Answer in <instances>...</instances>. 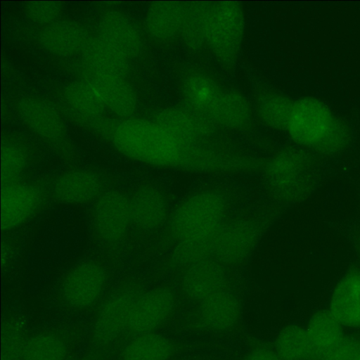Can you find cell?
Wrapping results in <instances>:
<instances>
[{
    "mask_svg": "<svg viewBox=\"0 0 360 360\" xmlns=\"http://www.w3.org/2000/svg\"><path fill=\"white\" fill-rule=\"evenodd\" d=\"M123 155L160 168L196 172L202 143H189L155 120L127 118L119 122L110 139Z\"/></svg>",
    "mask_w": 360,
    "mask_h": 360,
    "instance_id": "6da1fadb",
    "label": "cell"
},
{
    "mask_svg": "<svg viewBox=\"0 0 360 360\" xmlns=\"http://www.w3.org/2000/svg\"><path fill=\"white\" fill-rule=\"evenodd\" d=\"M228 210L225 195L214 189L194 193L182 200L169 214V233L180 247L201 248L208 243L226 222Z\"/></svg>",
    "mask_w": 360,
    "mask_h": 360,
    "instance_id": "7a4b0ae2",
    "label": "cell"
},
{
    "mask_svg": "<svg viewBox=\"0 0 360 360\" xmlns=\"http://www.w3.org/2000/svg\"><path fill=\"white\" fill-rule=\"evenodd\" d=\"M317 174L311 160L300 151L286 149L271 157L264 167V179L269 194L285 205L307 198L313 191Z\"/></svg>",
    "mask_w": 360,
    "mask_h": 360,
    "instance_id": "3957f363",
    "label": "cell"
},
{
    "mask_svg": "<svg viewBox=\"0 0 360 360\" xmlns=\"http://www.w3.org/2000/svg\"><path fill=\"white\" fill-rule=\"evenodd\" d=\"M245 29V15L238 2H210L205 31V47L225 65L239 56Z\"/></svg>",
    "mask_w": 360,
    "mask_h": 360,
    "instance_id": "277c9868",
    "label": "cell"
},
{
    "mask_svg": "<svg viewBox=\"0 0 360 360\" xmlns=\"http://www.w3.org/2000/svg\"><path fill=\"white\" fill-rule=\"evenodd\" d=\"M181 90L190 110L219 126L228 117L236 99V91L223 86L209 75L200 72L186 75Z\"/></svg>",
    "mask_w": 360,
    "mask_h": 360,
    "instance_id": "5b68a950",
    "label": "cell"
},
{
    "mask_svg": "<svg viewBox=\"0 0 360 360\" xmlns=\"http://www.w3.org/2000/svg\"><path fill=\"white\" fill-rule=\"evenodd\" d=\"M332 120L321 108L302 101L292 103L286 129L297 143L322 151L333 152L340 146L332 132Z\"/></svg>",
    "mask_w": 360,
    "mask_h": 360,
    "instance_id": "8992f818",
    "label": "cell"
},
{
    "mask_svg": "<svg viewBox=\"0 0 360 360\" xmlns=\"http://www.w3.org/2000/svg\"><path fill=\"white\" fill-rule=\"evenodd\" d=\"M258 225L249 219L226 221L207 245V256L224 266L243 262L259 236Z\"/></svg>",
    "mask_w": 360,
    "mask_h": 360,
    "instance_id": "52a82bcc",
    "label": "cell"
},
{
    "mask_svg": "<svg viewBox=\"0 0 360 360\" xmlns=\"http://www.w3.org/2000/svg\"><path fill=\"white\" fill-rule=\"evenodd\" d=\"M107 281V271L102 264L92 260L79 262L68 271L61 282L62 298L71 308L88 309L100 299Z\"/></svg>",
    "mask_w": 360,
    "mask_h": 360,
    "instance_id": "ba28073f",
    "label": "cell"
},
{
    "mask_svg": "<svg viewBox=\"0 0 360 360\" xmlns=\"http://www.w3.org/2000/svg\"><path fill=\"white\" fill-rule=\"evenodd\" d=\"M139 292L132 286L118 288L103 302L95 316L91 330L94 341L107 345L127 329L129 318Z\"/></svg>",
    "mask_w": 360,
    "mask_h": 360,
    "instance_id": "9c48e42d",
    "label": "cell"
},
{
    "mask_svg": "<svg viewBox=\"0 0 360 360\" xmlns=\"http://www.w3.org/2000/svg\"><path fill=\"white\" fill-rule=\"evenodd\" d=\"M92 224L103 241L115 243L122 240L132 225L129 197L118 190L103 191L93 207Z\"/></svg>",
    "mask_w": 360,
    "mask_h": 360,
    "instance_id": "30bf717a",
    "label": "cell"
},
{
    "mask_svg": "<svg viewBox=\"0 0 360 360\" xmlns=\"http://www.w3.org/2000/svg\"><path fill=\"white\" fill-rule=\"evenodd\" d=\"M176 305V295L160 286L139 295L133 307L127 330L132 335L155 332L169 318Z\"/></svg>",
    "mask_w": 360,
    "mask_h": 360,
    "instance_id": "8fae6325",
    "label": "cell"
},
{
    "mask_svg": "<svg viewBox=\"0 0 360 360\" xmlns=\"http://www.w3.org/2000/svg\"><path fill=\"white\" fill-rule=\"evenodd\" d=\"M1 198V224L4 231L28 221L40 210L44 200L39 186L20 181L2 186Z\"/></svg>",
    "mask_w": 360,
    "mask_h": 360,
    "instance_id": "7c38bea8",
    "label": "cell"
},
{
    "mask_svg": "<svg viewBox=\"0 0 360 360\" xmlns=\"http://www.w3.org/2000/svg\"><path fill=\"white\" fill-rule=\"evenodd\" d=\"M102 188L103 181L98 174L86 169H75L56 177L51 193L60 204L79 205L96 200Z\"/></svg>",
    "mask_w": 360,
    "mask_h": 360,
    "instance_id": "4fadbf2b",
    "label": "cell"
},
{
    "mask_svg": "<svg viewBox=\"0 0 360 360\" xmlns=\"http://www.w3.org/2000/svg\"><path fill=\"white\" fill-rule=\"evenodd\" d=\"M224 265L211 258H205L186 266L181 279L184 295L200 302L226 289L227 275Z\"/></svg>",
    "mask_w": 360,
    "mask_h": 360,
    "instance_id": "5bb4252c",
    "label": "cell"
},
{
    "mask_svg": "<svg viewBox=\"0 0 360 360\" xmlns=\"http://www.w3.org/2000/svg\"><path fill=\"white\" fill-rule=\"evenodd\" d=\"M195 319L206 330L221 333L233 328L239 321L241 307L238 297L226 289L198 302Z\"/></svg>",
    "mask_w": 360,
    "mask_h": 360,
    "instance_id": "9a60e30c",
    "label": "cell"
},
{
    "mask_svg": "<svg viewBox=\"0 0 360 360\" xmlns=\"http://www.w3.org/2000/svg\"><path fill=\"white\" fill-rule=\"evenodd\" d=\"M132 226L150 231L160 227L167 221L168 201L164 193L152 185L137 188L129 197Z\"/></svg>",
    "mask_w": 360,
    "mask_h": 360,
    "instance_id": "2e32d148",
    "label": "cell"
},
{
    "mask_svg": "<svg viewBox=\"0 0 360 360\" xmlns=\"http://www.w3.org/2000/svg\"><path fill=\"white\" fill-rule=\"evenodd\" d=\"M99 37L129 60L141 55L143 41L136 24L124 13L115 10L105 12L99 22Z\"/></svg>",
    "mask_w": 360,
    "mask_h": 360,
    "instance_id": "e0dca14e",
    "label": "cell"
},
{
    "mask_svg": "<svg viewBox=\"0 0 360 360\" xmlns=\"http://www.w3.org/2000/svg\"><path fill=\"white\" fill-rule=\"evenodd\" d=\"M328 311L343 326L360 328V270L345 274L335 285Z\"/></svg>",
    "mask_w": 360,
    "mask_h": 360,
    "instance_id": "ac0fdd59",
    "label": "cell"
},
{
    "mask_svg": "<svg viewBox=\"0 0 360 360\" xmlns=\"http://www.w3.org/2000/svg\"><path fill=\"white\" fill-rule=\"evenodd\" d=\"M17 111L22 122L44 139L56 141L64 134L65 127L60 114L44 99L22 97L18 101Z\"/></svg>",
    "mask_w": 360,
    "mask_h": 360,
    "instance_id": "d6986e66",
    "label": "cell"
},
{
    "mask_svg": "<svg viewBox=\"0 0 360 360\" xmlns=\"http://www.w3.org/2000/svg\"><path fill=\"white\" fill-rule=\"evenodd\" d=\"M89 37L81 24L70 20H57L44 27L39 41L52 54L70 56L81 53Z\"/></svg>",
    "mask_w": 360,
    "mask_h": 360,
    "instance_id": "ffe728a7",
    "label": "cell"
},
{
    "mask_svg": "<svg viewBox=\"0 0 360 360\" xmlns=\"http://www.w3.org/2000/svg\"><path fill=\"white\" fill-rule=\"evenodd\" d=\"M86 80L96 90L105 108L116 115L129 118L136 111V95L125 77L91 74Z\"/></svg>",
    "mask_w": 360,
    "mask_h": 360,
    "instance_id": "44dd1931",
    "label": "cell"
},
{
    "mask_svg": "<svg viewBox=\"0 0 360 360\" xmlns=\"http://www.w3.org/2000/svg\"><path fill=\"white\" fill-rule=\"evenodd\" d=\"M154 120L189 143H205L213 134L212 123L189 108L163 109L157 112Z\"/></svg>",
    "mask_w": 360,
    "mask_h": 360,
    "instance_id": "7402d4cb",
    "label": "cell"
},
{
    "mask_svg": "<svg viewBox=\"0 0 360 360\" xmlns=\"http://www.w3.org/2000/svg\"><path fill=\"white\" fill-rule=\"evenodd\" d=\"M91 74L126 77L129 60L101 37H89L80 53Z\"/></svg>",
    "mask_w": 360,
    "mask_h": 360,
    "instance_id": "603a6c76",
    "label": "cell"
},
{
    "mask_svg": "<svg viewBox=\"0 0 360 360\" xmlns=\"http://www.w3.org/2000/svg\"><path fill=\"white\" fill-rule=\"evenodd\" d=\"M186 6L184 3L158 1L148 8L145 25L148 34L154 39L166 41L181 34Z\"/></svg>",
    "mask_w": 360,
    "mask_h": 360,
    "instance_id": "cb8c5ba5",
    "label": "cell"
},
{
    "mask_svg": "<svg viewBox=\"0 0 360 360\" xmlns=\"http://www.w3.org/2000/svg\"><path fill=\"white\" fill-rule=\"evenodd\" d=\"M174 352L172 342L155 333L133 335L124 346L120 360H169Z\"/></svg>",
    "mask_w": 360,
    "mask_h": 360,
    "instance_id": "d4e9b609",
    "label": "cell"
},
{
    "mask_svg": "<svg viewBox=\"0 0 360 360\" xmlns=\"http://www.w3.org/2000/svg\"><path fill=\"white\" fill-rule=\"evenodd\" d=\"M63 95L68 105L82 118L90 123L103 116L105 106L100 96L86 80L74 81L64 89Z\"/></svg>",
    "mask_w": 360,
    "mask_h": 360,
    "instance_id": "484cf974",
    "label": "cell"
},
{
    "mask_svg": "<svg viewBox=\"0 0 360 360\" xmlns=\"http://www.w3.org/2000/svg\"><path fill=\"white\" fill-rule=\"evenodd\" d=\"M274 350L283 360H314L316 354L305 327L299 325L288 326L278 333Z\"/></svg>",
    "mask_w": 360,
    "mask_h": 360,
    "instance_id": "4316f807",
    "label": "cell"
},
{
    "mask_svg": "<svg viewBox=\"0 0 360 360\" xmlns=\"http://www.w3.org/2000/svg\"><path fill=\"white\" fill-rule=\"evenodd\" d=\"M305 328L316 353L334 346L345 336L343 326L328 310L314 314Z\"/></svg>",
    "mask_w": 360,
    "mask_h": 360,
    "instance_id": "83f0119b",
    "label": "cell"
},
{
    "mask_svg": "<svg viewBox=\"0 0 360 360\" xmlns=\"http://www.w3.org/2000/svg\"><path fill=\"white\" fill-rule=\"evenodd\" d=\"M68 347L58 334L42 332L27 338L21 360H65Z\"/></svg>",
    "mask_w": 360,
    "mask_h": 360,
    "instance_id": "f1b7e54d",
    "label": "cell"
},
{
    "mask_svg": "<svg viewBox=\"0 0 360 360\" xmlns=\"http://www.w3.org/2000/svg\"><path fill=\"white\" fill-rule=\"evenodd\" d=\"M259 117L267 126L274 129L286 128L292 103L274 91L261 92L257 98Z\"/></svg>",
    "mask_w": 360,
    "mask_h": 360,
    "instance_id": "f546056e",
    "label": "cell"
},
{
    "mask_svg": "<svg viewBox=\"0 0 360 360\" xmlns=\"http://www.w3.org/2000/svg\"><path fill=\"white\" fill-rule=\"evenodd\" d=\"M210 2H194L186 6L181 32L185 43L199 50L205 47V31Z\"/></svg>",
    "mask_w": 360,
    "mask_h": 360,
    "instance_id": "4dcf8cb0",
    "label": "cell"
},
{
    "mask_svg": "<svg viewBox=\"0 0 360 360\" xmlns=\"http://www.w3.org/2000/svg\"><path fill=\"white\" fill-rule=\"evenodd\" d=\"M27 338L25 321L18 316L7 318L2 326L1 360H21Z\"/></svg>",
    "mask_w": 360,
    "mask_h": 360,
    "instance_id": "1f68e13d",
    "label": "cell"
},
{
    "mask_svg": "<svg viewBox=\"0 0 360 360\" xmlns=\"http://www.w3.org/2000/svg\"><path fill=\"white\" fill-rule=\"evenodd\" d=\"M27 162V153L22 147L11 142L3 143L1 161L2 186L19 181Z\"/></svg>",
    "mask_w": 360,
    "mask_h": 360,
    "instance_id": "d6a6232c",
    "label": "cell"
},
{
    "mask_svg": "<svg viewBox=\"0 0 360 360\" xmlns=\"http://www.w3.org/2000/svg\"><path fill=\"white\" fill-rule=\"evenodd\" d=\"M25 9L32 21L45 26L58 20L62 12V5L58 1H29Z\"/></svg>",
    "mask_w": 360,
    "mask_h": 360,
    "instance_id": "836d02e7",
    "label": "cell"
},
{
    "mask_svg": "<svg viewBox=\"0 0 360 360\" xmlns=\"http://www.w3.org/2000/svg\"><path fill=\"white\" fill-rule=\"evenodd\" d=\"M360 340L345 336L334 346L315 354L314 360H352Z\"/></svg>",
    "mask_w": 360,
    "mask_h": 360,
    "instance_id": "e575fe53",
    "label": "cell"
},
{
    "mask_svg": "<svg viewBox=\"0 0 360 360\" xmlns=\"http://www.w3.org/2000/svg\"><path fill=\"white\" fill-rule=\"evenodd\" d=\"M245 360H283L274 349L259 346L250 349Z\"/></svg>",
    "mask_w": 360,
    "mask_h": 360,
    "instance_id": "d590c367",
    "label": "cell"
},
{
    "mask_svg": "<svg viewBox=\"0 0 360 360\" xmlns=\"http://www.w3.org/2000/svg\"><path fill=\"white\" fill-rule=\"evenodd\" d=\"M352 360H360V342Z\"/></svg>",
    "mask_w": 360,
    "mask_h": 360,
    "instance_id": "8d00e7d4",
    "label": "cell"
},
{
    "mask_svg": "<svg viewBox=\"0 0 360 360\" xmlns=\"http://www.w3.org/2000/svg\"><path fill=\"white\" fill-rule=\"evenodd\" d=\"M358 255H359V262H360V245H359V249H358Z\"/></svg>",
    "mask_w": 360,
    "mask_h": 360,
    "instance_id": "74e56055",
    "label": "cell"
}]
</instances>
